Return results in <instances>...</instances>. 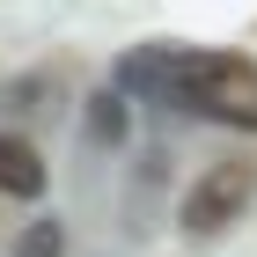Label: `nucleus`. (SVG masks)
I'll return each mask as SVG.
<instances>
[{
	"label": "nucleus",
	"instance_id": "39448f33",
	"mask_svg": "<svg viewBox=\"0 0 257 257\" xmlns=\"http://www.w3.org/2000/svg\"><path fill=\"white\" fill-rule=\"evenodd\" d=\"M88 133H96L103 147H118V140H125V96H118V88L88 96Z\"/></svg>",
	"mask_w": 257,
	"mask_h": 257
},
{
	"label": "nucleus",
	"instance_id": "f257e3e1",
	"mask_svg": "<svg viewBox=\"0 0 257 257\" xmlns=\"http://www.w3.org/2000/svg\"><path fill=\"white\" fill-rule=\"evenodd\" d=\"M177 103L213 125L257 133V66L235 52H177Z\"/></svg>",
	"mask_w": 257,
	"mask_h": 257
},
{
	"label": "nucleus",
	"instance_id": "f03ea898",
	"mask_svg": "<svg viewBox=\"0 0 257 257\" xmlns=\"http://www.w3.org/2000/svg\"><path fill=\"white\" fill-rule=\"evenodd\" d=\"M250 198H257V169L250 162H213V169H198V184L184 191V228H191V235H220L228 220H242Z\"/></svg>",
	"mask_w": 257,
	"mask_h": 257
},
{
	"label": "nucleus",
	"instance_id": "20e7f679",
	"mask_svg": "<svg viewBox=\"0 0 257 257\" xmlns=\"http://www.w3.org/2000/svg\"><path fill=\"white\" fill-rule=\"evenodd\" d=\"M44 191V155L22 133H0V198H37Z\"/></svg>",
	"mask_w": 257,
	"mask_h": 257
},
{
	"label": "nucleus",
	"instance_id": "423d86ee",
	"mask_svg": "<svg viewBox=\"0 0 257 257\" xmlns=\"http://www.w3.org/2000/svg\"><path fill=\"white\" fill-rule=\"evenodd\" d=\"M59 250H66V228H59V220H30V228L15 235V257H59Z\"/></svg>",
	"mask_w": 257,
	"mask_h": 257
},
{
	"label": "nucleus",
	"instance_id": "7ed1b4c3",
	"mask_svg": "<svg viewBox=\"0 0 257 257\" xmlns=\"http://www.w3.org/2000/svg\"><path fill=\"white\" fill-rule=\"evenodd\" d=\"M118 88L140 103H177V52H162V44H140L118 59Z\"/></svg>",
	"mask_w": 257,
	"mask_h": 257
}]
</instances>
